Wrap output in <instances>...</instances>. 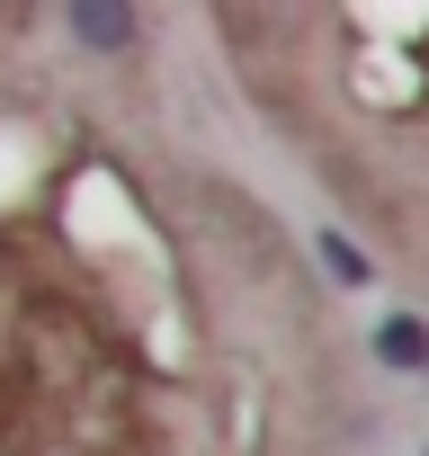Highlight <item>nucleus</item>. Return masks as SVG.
I'll return each mask as SVG.
<instances>
[{"label":"nucleus","instance_id":"1","mask_svg":"<svg viewBox=\"0 0 429 456\" xmlns=\"http://www.w3.org/2000/svg\"><path fill=\"white\" fill-rule=\"evenodd\" d=\"M134 28H143L134 10H72V37H81L90 54H125V45H134Z\"/></svg>","mask_w":429,"mask_h":456},{"label":"nucleus","instance_id":"3","mask_svg":"<svg viewBox=\"0 0 429 456\" xmlns=\"http://www.w3.org/2000/svg\"><path fill=\"white\" fill-rule=\"evenodd\" d=\"M322 269H331L340 287H367V251H358V242H340V233H322Z\"/></svg>","mask_w":429,"mask_h":456},{"label":"nucleus","instance_id":"2","mask_svg":"<svg viewBox=\"0 0 429 456\" xmlns=\"http://www.w3.org/2000/svg\"><path fill=\"white\" fill-rule=\"evenodd\" d=\"M376 358H384V367H429V322L393 314V322L376 331Z\"/></svg>","mask_w":429,"mask_h":456}]
</instances>
